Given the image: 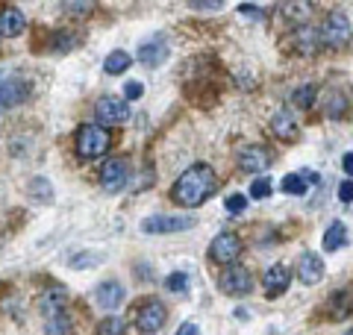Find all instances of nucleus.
<instances>
[{"label":"nucleus","mask_w":353,"mask_h":335,"mask_svg":"<svg viewBox=\"0 0 353 335\" xmlns=\"http://www.w3.org/2000/svg\"><path fill=\"white\" fill-rule=\"evenodd\" d=\"M165 321H168V312H165L159 300H148V303H141V309L136 312V327L145 335L159 332L165 327Z\"/></svg>","instance_id":"obj_5"},{"label":"nucleus","mask_w":353,"mask_h":335,"mask_svg":"<svg viewBox=\"0 0 353 335\" xmlns=\"http://www.w3.org/2000/svg\"><path fill=\"white\" fill-rule=\"evenodd\" d=\"M68 12H74V15H85L88 9H92V3H62Z\"/></svg>","instance_id":"obj_31"},{"label":"nucleus","mask_w":353,"mask_h":335,"mask_svg":"<svg viewBox=\"0 0 353 335\" xmlns=\"http://www.w3.org/2000/svg\"><path fill=\"white\" fill-rule=\"evenodd\" d=\"M306 188H309V183L303 180V174H289V176L283 180V192H285V194L301 197V194H306Z\"/></svg>","instance_id":"obj_22"},{"label":"nucleus","mask_w":353,"mask_h":335,"mask_svg":"<svg viewBox=\"0 0 353 335\" xmlns=\"http://www.w3.org/2000/svg\"><path fill=\"white\" fill-rule=\"evenodd\" d=\"M271 132L283 141H294L297 139V121L289 115V112H277L271 118Z\"/></svg>","instance_id":"obj_18"},{"label":"nucleus","mask_w":353,"mask_h":335,"mask_svg":"<svg viewBox=\"0 0 353 335\" xmlns=\"http://www.w3.org/2000/svg\"><path fill=\"white\" fill-rule=\"evenodd\" d=\"M103 68H106V74H124L127 68H130V53H124V50H112L106 56V62H103Z\"/></svg>","instance_id":"obj_21"},{"label":"nucleus","mask_w":353,"mask_h":335,"mask_svg":"<svg viewBox=\"0 0 353 335\" xmlns=\"http://www.w3.org/2000/svg\"><path fill=\"white\" fill-rule=\"evenodd\" d=\"M215 188H218V176H215L212 168H209V165H192L189 171H185L180 180L174 183L171 197L180 206L194 209V206H201L203 200L215 192Z\"/></svg>","instance_id":"obj_1"},{"label":"nucleus","mask_w":353,"mask_h":335,"mask_svg":"<svg viewBox=\"0 0 353 335\" xmlns=\"http://www.w3.org/2000/svg\"><path fill=\"white\" fill-rule=\"evenodd\" d=\"M24 27H27V18H24V12H21V9H15V6L0 9V36H3V39L21 36V32H24Z\"/></svg>","instance_id":"obj_14"},{"label":"nucleus","mask_w":353,"mask_h":335,"mask_svg":"<svg viewBox=\"0 0 353 335\" xmlns=\"http://www.w3.org/2000/svg\"><path fill=\"white\" fill-rule=\"evenodd\" d=\"M345 241H347L345 223H341V221L330 223L327 232H324V250H327V253H333V250H339V247H345Z\"/></svg>","instance_id":"obj_20"},{"label":"nucleus","mask_w":353,"mask_h":335,"mask_svg":"<svg viewBox=\"0 0 353 335\" xmlns=\"http://www.w3.org/2000/svg\"><path fill=\"white\" fill-rule=\"evenodd\" d=\"M109 150V132L97 124H83L77 130V153L83 159H97Z\"/></svg>","instance_id":"obj_2"},{"label":"nucleus","mask_w":353,"mask_h":335,"mask_svg":"<svg viewBox=\"0 0 353 335\" xmlns=\"http://www.w3.org/2000/svg\"><path fill=\"white\" fill-rule=\"evenodd\" d=\"M271 165V153L262 148V144H250V148L239 150V168L248 174H262L265 168Z\"/></svg>","instance_id":"obj_9"},{"label":"nucleus","mask_w":353,"mask_h":335,"mask_svg":"<svg viewBox=\"0 0 353 335\" xmlns=\"http://www.w3.org/2000/svg\"><path fill=\"white\" fill-rule=\"evenodd\" d=\"M94 118L101 121V124H106V127L124 124V121L130 118V106H127L121 97H112V94H109V97H101V100H97Z\"/></svg>","instance_id":"obj_6"},{"label":"nucleus","mask_w":353,"mask_h":335,"mask_svg":"<svg viewBox=\"0 0 353 335\" xmlns=\"http://www.w3.org/2000/svg\"><path fill=\"white\" fill-rule=\"evenodd\" d=\"M97 335H127L124 329V321H118V318H106L97 323Z\"/></svg>","instance_id":"obj_24"},{"label":"nucleus","mask_w":353,"mask_h":335,"mask_svg":"<svg viewBox=\"0 0 353 335\" xmlns=\"http://www.w3.org/2000/svg\"><path fill=\"white\" fill-rule=\"evenodd\" d=\"M241 247H245V244H241V238L236 236V232H221V236H215L212 247H209V256H212L215 262L227 265V262H236L239 259Z\"/></svg>","instance_id":"obj_8"},{"label":"nucleus","mask_w":353,"mask_h":335,"mask_svg":"<svg viewBox=\"0 0 353 335\" xmlns=\"http://www.w3.org/2000/svg\"><path fill=\"white\" fill-rule=\"evenodd\" d=\"M250 288H253V276L245 265H230L224 276H221V292L230 297H245L250 294Z\"/></svg>","instance_id":"obj_4"},{"label":"nucleus","mask_w":353,"mask_h":335,"mask_svg":"<svg viewBox=\"0 0 353 335\" xmlns=\"http://www.w3.org/2000/svg\"><path fill=\"white\" fill-rule=\"evenodd\" d=\"M62 309H65V292H62V288H50V292L41 297V312H44V318L53 321L57 315H65Z\"/></svg>","instance_id":"obj_19"},{"label":"nucleus","mask_w":353,"mask_h":335,"mask_svg":"<svg viewBox=\"0 0 353 335\" xmlns=\"http://www.w3.org/2000/svg\"><path fill=\"white\" fill-rule=\"evenodd\" d=\"M239 12H241V15L256 18V15H259V6H253V3H241V6H239Z\"/></svg>","instance_id":"obj_32"},{"label":"nucleus","mask_w":353,"mask_h":335,"mask_svg":"<svg viewBox=\"0 0 353 335\" xmlns=\"http://www.w3.org/2000/svg\"><path fill=\"white\" fill-rule=\"evenodd\" d=\"M345 174H350V176H353V153H347V156H345Z\"/></svg>","instance_id":"obj_35"},{"label":"nucleus","mask_w":353,"mask_h":335,"mask_svg":"<svg viewBox=\"0 0 353 335\" xmlns=\"http://www.w3.org/2000/svg\"><path fill=\"white\" fill-rule=\"evenodd\" d=\"M318 32H321V41L327 44V48L339 50V48H345V44L350 41V21H347V15H341V12H330L327 21H324V27Z\"/></svg>","instance_id":"obj_3"},{"label":"nucleus","mask_w":353,"mask_h":335,"mask_svg":"<svg viewBox=\"0 0 353 335\" xmlns=\"http://www.w3.org/2000/svg\"><path fill=\"white\" fill-rule=\"evenodd\" d=\"M271 192H274V183L268 180V176H256V180L250 183V197H253V200L271 197Z\"/></svg>","instance_id":"obj_23"},{"label":"nucleus","mask_w":353,"mask_h":335,"mask_svg":"<svg viewBox=\"0 0 353 335\" xmlns=\"http://www.w3.org/2000/svg\"><path fill=\"white\" fill-rule=\"evenodd\" d=\"M248 209V197L245 194H230L227 197V212H233V215H239V212Z\"/></svg>","instance_id":"obj_28"},{"label":"nucleus","mask_w":353,"mask_h":335,"mask_svg":"<svg viewBox=\"0 0 353 335\" xmlns=\"http://www.w3.org/2000/svg\"><path fill=\"white\" fill-rule=\"evenodd\" d=\"M30 97V85L24 80H0V112L12 109L18 103H24V100Z\"/></svg>","instance_id":"obj_11"},{"label":"nucleus","mask_w":353,"mask_h":335,"mask_svg":"<svg viewBox=\"0 0 353 335\" xmlns=\"http://www.w3.org/2000/svg\"><path fill=\"white\" fill-rule=\"evenodd\" d=\"M192 9H206L209 12V9H221V3L218 0H212V3H192Z\"/></svg>","instance_id":"obj_34"},{"label":"nucleus","mask_w":353,"mask_h":335,"mask_svg":"<svg viewBox=\"0 0 353 335\" xmlns=\"http://www.w3.org/2000/svg\"><path fill=\"white\" fill-rule=\"evenodd\" d=\"M194 227V218L183 215H157V218H148L145 223H141V230L145 232H183V230H192Z\"/></svg>","instance_id":"obj_10"},{"label":"nucleus","mask_w":353,"mask_h":335,"mask_svg":"<svg viewBox=\"0 0 353 335\" xmlns=\"http://www.w3.org/2000/svg\"><path fill=\"white\" fill-rule=\"evenodd\" d=\"M347 335H353V329H350V332H347Z\"/></svg>","instance_id":"obj_36"},{"label":"nucleus","mask_w":353,"mask_h":335,"mask_svg":"<svg viewBox=\"0 0 353 335\" xmlns=\"http://www.w3.org/2000/svg\"><path fill=\"white\" fill-rule=\"evenodd\" d=\"M141 92H145V88H141V83H127V85H124V97H127V100H139Z\"/></svg>","instance_id":"obj_30"},{"label":"nucleus","mask_w":353,"mask_h":335,"mask_svg":"<svg viewBox=\"0 0 353 335\" xmlns=\"http://www.w3.org/2000/svg\"><path fill=\"white\" fill-rule=\"evenodd\" d=\"M345 112H347V100H345V94H330L327 115H330V118H339V115H345Z\"/></svg>","instance_id":"obj_27"},{"label":"nucleus","mask_w":353,"mask_h":335,"mask_svg":"<svg viewBox=\"0 0 353 335\" xmlns=\"http://www.w3.org/2000/svg\"><path fill=\"white\" fill-rule=\"evenodd\" d=\"M130 180V165L127 159H106V165L101 168V185L106 188L109 194L121 192Z\"/></svg>","instance_id":"obj_7"},{"label":"nucleus","mask_w":353,"mask_h":335,"mask_svg":"<svg viewBox=\"0 0 353 335\" xmlns=\"http://www.w3.org/2000/svg\"><path fill=\"white\" fill-rule=\"evenodd\" d=\"M176 335H201V329H197L194 323H183V327L176 329Z\"/></svg>","instance_id":"obj_33"},{"label":"nucleus","mask_w":353,"mask_h":335,"mask_svg":"<svg viewBox=\"0 0 353 335\" xmlns=\"http://www.w3.org/2000/svg\"><path fill=\"white\" fill-rule=\"evenodd\" d=\"M297 279L306 285H318L324 279V259L318 253H303L297 259Z\"/></svg>","instance_id":"obj_12"},{"label":"nucleus","mask_w":353,"mask_h":335,"mask_svg":"<svg viewBox=\"0 0 353 335\" xmlns=\"http://www.w3.org/2000/svg\"><path fill=\"white\" fill-rule=\"evenodd\" d=\"M292 100H294V103H297V106H303V109H309V106H312V103H315V85H301V88H297V92L292 94Z\"/></svg>","instance_id":"obj_25"},{"label":"nucleus","mask_w":353,"mask_h":335,"mask_svg":"<svg viewBox=\"0 0 353 335\" xmlns=\"http://www.w3.org/2000/svg\"><path fill=\"white\" fill-rule=\"evenodd\" d=\"M97 303H101L103 309H109V312L118 309L121 303H124V285L115 283V279L112 283H103L101 288H97Z\"/></svg>","instance_id":"obj_17"},{"label":"nucleus","mask_w":353,"mask_h":335,"mask_svg":"<svg viewBox=\"0 0 353 335\" xmlns=\"http://www.w3.org/2000/svg\"><path fill=\"white\" fill-rule=\"evenodd\" d=\"M339 200L341 203H353V180L339 183Z\"/></svg>","instance_id":"obj_29"},{"label":"nucleus","mask_w":353,"mask_h":335,"mask_svg":"<svg viewBox=\"0 0 353 335\" xmlns=\"http://www.w3.org/2000/svg\"><path fill=\"white\" fill-rule=\"evenodd\" d=\"M318 44H321V32H318L315 27L303 24V27L294 30V50H297V53L312 56V53L318 50Z\"/></svg>","instance_id":"obj_16"},{"label":"nucleus","mask_w":353,"mask_h":335,"mask_svg":"<svg viewBox=\"0 0 353 335\" xmlns=\"http://www.w3.org/2000/svg\"><path fill=\"white\" fill-rule=\"evenodd\" d=\"M136 56L148 65V68H153V65H162L165 56H168V41H165V36H153L150 41L141 44Z\"/></svg>","instance_id":"obj_15"},{"label":"nucleus","mask_w":353,"mask_h":335,"mask_svg":"<svg viewBox=\"0 0 353 335\" xmlns=\"http://www.w3.org/2000/svg\"><path fill=\"white\" fill-rule=\"evenodd\" d=\"M289 283H292V271L285 265H271L268 271L262 274V285H265V294L268 297H280L285 288H289Z\"/></svg>","instance_id":"obj_13"},{"label":"nucleus","mask_w":353,"mask_h":335,"mask_svg":"<svg viewBox=\"0 0 353 335\" xmlns=\"http://www.w3.org/2000/svg\"><path fill=\"white\" fill-rule=\"evenodd\" d=\"M165 288H168V292H174V294H183L185 288H189V276H185L183 271H180V274H171L168 279H165Z\"/></svg>","instance_id":"obj_26"}]
</instances>
